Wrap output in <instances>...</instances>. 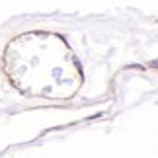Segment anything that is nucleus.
Masks as SVG:
<instances>
[{
	"mask_svg": "<svg viewBox=\"0 0 158 158\" xmlns=\"http://www.w3.org/2000/svg\"><path fill=\"white\" fill-rule=\"evenodd\" d=\"M150 69H158V59H156V60H152V63H150Z\"/></svg>",
	"mask_w": 158,
	"mask_h": 158,
	"instance_id": "1",
	"label": "nucleus"
}]
</instances>
